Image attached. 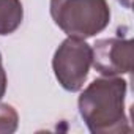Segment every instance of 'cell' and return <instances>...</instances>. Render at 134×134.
Segmentation results:
<instances>
[{"label": "cell", "instance_id": "obj_1", "mask_svg": "<svg viewBox=\"0 0 134 134\" xmlns=\"http://www.w3.org/2000/svg\"><path fill=\"white\" fill-rule=\"evenodd\" d=\"M126 81L115 76L99 77L88 84L79 96V112L93 134L129 132L125 114Z\"/></svg>", "mask_w": 134, "mask_h": 134}, {"label": "cell", "instance_id": "obj_2", "mask_svg": "<svg viewBox=\"0 0 134 134\" xmlns=\"http://www.w3.org/2000/svg\"><path fill=\"white\" fill-rule=\"evenodd\" d=\"M51 16L68 36L87 40L109 25L110 10L106 0H51Z\"/></svg>", "mask_w": 134, "mask_h": 134}, {"label": "cell", "instance_id": "obj_3", "mask_svg": "<svg viewBox=\"0 0 134 134\" xmlns=\"http://www.w3.org/2000/svg\"><path fill=\"white\" fill-rule=\"evenodd\" d=\"M92 66V46L85 40L68 36L57 47L52 58V70L58 84L68 92H79Z\"/></svg>", "mask_w": 134, "mask_h": 134}, {"label": "cell", "instance_id": "obj_4", "mask_svg": "<svg viewBox=\"0 0 134 134\" xmlns=\"http://www.w3.org/2000/svg\"><path fill=\"white\" fill-rule=\"evenodd\" d=\"M92 65L103 76H118L131 73L134 65L132 40H98L92 47Z\"/></svg>", "mask_w": 134, "mask_h": 134}, {"label": "cell", "instance_id": "obj_5", "mask_svg": "<svg viewBox=\"0 0 134 134\" xmlns=\"http://www.w3.org/2000/svg\"><path fill=\"white\" fill-rule=\"evenodd\" d=\"M24 8L21 0H0V35H11L22 22Z\"/></svg>", "mask_w": 134, "mask_h": 134}, {"label": "cell", "instance_id": "obj_6", "mask_svg": "<svg viewBox=\"0 0 134 134\" xmlns=\"http://www.w3.org/2000/svg\"><path fill=\"white\" fill-rule=\"evenodd\" d=\"M18 121H19V117L14 107L10 104L0 103V132L3 134L14 132L18 129Z\"/></svg>", "mask_w": 134, "mask_h": 134}, {"label": "cell", "instance_id": "obj_7", "mask_svg": "<svg viewBox=\"0 0 134 134\" xmlns=\"http://www.w3.org/2000/svg\"><path fill=\"white\" fill-rule=\"evenodd\" d=\"M5 90H7V73L2 66V54H0V99L5 95Z\"/></svg>", "mask_w": 134, "mask_h": 134}, {"label": "cell", "instance_id": "obj_8", "mask_svg": "<svg viewBox=\"0 0 134 134\" xmlns=\"http://www.w3.org/2000/svg\"><path fill=\"white\" fill-rule=\"evenodd\" d=\"M118 3H121L125 8H131V0H118Z\"/></svg>", "mask_w": 134, "mask_h": 134}]
</instances>
